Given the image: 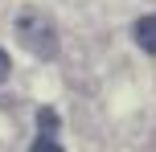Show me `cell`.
I'll return each mask as SVG.
<instances>
[{"instance_id":"7a4b0ae2","label":"cell","mask_w":156,"mask_h":152,"mask_svg":"<svg viewBox=\"0 0 156 152\" xmlns=\"http://www.w3.org/2000/svg\"><path fill=\"white\" fill-rule=\"evenodd\" d=\"M29 152H62V140H58V111L54 107H41L37 111V140L29 144Z\"/></svg>"},{"instance_id":"6da1fadb","label":"cell","mask_w":156,"mask_h":152,"mask_svg":"<svg viewBox=\"0 0 156 152\" xmlns=\"http://www.w3.org/2000/svg\"><path fill=\"white\" fill-rule=\"evenodd\" d=\"M16 37H21V45L29 49L33 58H45V62L58 58V29L37 8H21V12H16Z\"/></svg>"},{"instance_id":"277c9868","label":"cell","mask_w":156,"mask_h":152,"mask_svg":"<svg viewBox=\"0 0 156 152\" xmlns=\"http://www.w3.org/2000/svg\"><path fill=\"white\" fill-rule=\"evenodd\" d=\"M8 70H12V62H8V54H4V49H0V82L8 78Z\"/></svg>"},{"instance_id":"3957f363","label":"cell","mask_w":156,"mask_h":152,"mask_svg":"<svg viewBox=\"0 0 156 152\" xmlns=\"http://www.w3.org/2000/svg\"><path fill=\"white\" fill-rule=\"evenodd\" d=\"M132 37H136V45H140L144 54H156V12L140 16V21L132 25Z\"/></svg>"}]
</instances>
